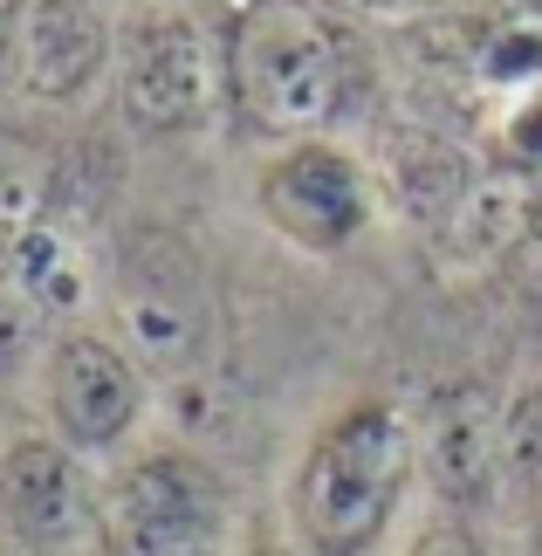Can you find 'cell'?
<instances>
[{"label": "cell", "mask_w": 542, "mask_h": 556, "mask_svg": "<svg viewBox=\"0 0 542 556\" xmlns=\"http://www.w3.org/2000/svg\"><path fill=\"white\" fill-rule=\"evenodd\" d=\"M227 103L262 138H316L357 90V49L316 0H241L220 28Z\"/></svg>", "instance_id": "6da1fadb"}, {"label": "cell", "mask_w": 542, "mask_h": 556, "mask_svg": "<svg viewBox=\"0 0 542 556\" xmlns=\"http://www.w3.org/2000/svg\"><path fill=\"white\" fill-rule=\"evenodd\" d=\"M412 467H419V433L385 399H364L343 419H330L295 475V522L310 549L364 556L399 516Z\"/></svg>", "instance_id": "7a4b0ae2"}, {"label": "cell", "mask_w": 542, "mask_h": 556, "mask_svg": "<svg viewBox=\"0 0 542 556\" xmlns=\"http://www.w3.org/2000/svg\"><path fill=\"white\" fill-rule=\"evenodd\" d=\"M227 97V55L179 0H138L117 21V111L138 138L206 131Z\"/></svg>", "instance_id": "3957f363"}, {"label": "cell", "mask_w": 542, "mask_h": 556, "mask_svg": "<svg viewBox=\"0 0 542 556\" xmlns=\"http://www.w3.org/2000/svg\"><path fill=\"white\" fill-rule=\"evenodd\" d=\"M97 536L103 556H213V543L227 536V488L179 446L138 454L103 488Z\"/></svg>", "instance_id": "277c9868"}, {"label": "cell", "mask_w": 542, "mask_h": 556, "mask_svg": "<svg viewBox=\"0 0 542 556\" xmlns=\"http://www.w3.org/2000/svg\"><path fill=\"white\" fill-rule=\"evenodd\" d=\"M254 200H262V220L275 233H289L310 254H337L371 227V179L330 138L281 144L262 165V179H254Z\"/></svg>", "instance_id": "5b68a950"}, {"label": "cell", "mask_w": 542, "mask_h": 556, "mask_svg": "<svg viewBox=\"0 0 542 556\" xmlns=\"http://www.w3.org/2000/svg\"><path fill=\"white\" fill-rule=\"evenodd\" d=\"M419 467H426L432 495L446 508H461V516L494 502V481L508 467V419L481 378H453L432 392L426 426H419Z\"/></svg>", "instance_id": "8992f818"}, {"label": "cell", "mask_w": 542, "mask_h": 556, "mask_svg": "<svg viewBox=\"0 0 542 556\" xmlns=\"http://www.w3.org/2000/svg\"><path fill=\"white\" fill-rule=\"evenodd\" d=\"M49 413L70 446H117L144 413L138 357L97 330H70L49 357Z\"/></svg>", "instance_id": "52a82bcc"}, {"label": "cell", "mask_w": 542, "mask_h": 556, "mask_svg": "<svg viewBox=\"0 0 542 556\" xmlns=\"http://www.w3.org/2000/svg\"><path fill=\"white\" fill-rule=\"evenodd\" d=\"M90 522V488L70 446L21 433L0 446V536L21 549H70Z\"/></svg>", "instance_id": "ba28073f"}, {"label": "cell", "mask_w": 542, "mask_h": 556, "mask_svg": "<svg viewBox=\"0 0 542 556\" xmlns=\"http://www.w3.org/2000/svg\"><path fill=\"white\" fill-rule=\"evenodd\" d=\"M117 35L97 0H21L14 14V76L41 103H70L103 76Z\"/></svg>", "instance_id": "9c48e42d"}, {"label": "cell", "mask_w": 542, "mask_h": 556, "mask_svg": "<svg viewBox=\"0 0 542 556\" xmlns=\"http://www.w3.org/2000/svg\"><path fill=\"white\" fill-rule=\"evenodd\" d=\"M467 76L488 90H529L542 83V8L535 0H494L481 28H467Z\"/></svg>", "instance_id": "30bf717a"}, {"label": "cell", "mask_w": 542, "mask_h": 556, "mask_svg": "<svg viewBox=\"0 0 542 556\" xmlns=\"http://www.w3.org/2000/svg\"><path fill=\"white\" fill-rule=\"evenodd\" d=\"M55 192H62V165L49 144L28 131H0V248L55 220Z\"/></svg>", "instance_id": "8fae6325"}, {"label": "cell", "mask_w": 542, "mask_h": 556, "mask_svg": "<svg viewBox=\"0 0 542 556\" xmlns=\"http://www.w3.org/2000/svg\"><path fill=\"white\" fill-rule=\"evenodd\" d=\"M392 186H399V200L405 213H419L426 227H453V213H461V200L474 192V173H467V159L453 152V144L440 138H412L405 152L392 159Z\"/></svg>", "instance_id": "7c38bea8"}, {"label": "cell", "mask_w": 542, "mask_h": 556, "mask_svg": "<svg viewBox=\"0 0 542 556\" xmlns=\"http://www.w3.org/2000/svg\"><path fill=\"white\" fill-rule=\"evenodd\" d=\"M124 330H131V344L144 357L179 365V357L200 344V303H192L186 289H165V282H151V275H131V282H124Z\"/></svg>", "instance_id": "4fadbf2b"}, {"label": "cell", "mask_w": 542, "mask_h": 556, "mask_svg": "<svg viewBox=\"0 0 542 556\" xmlns=\"http://www.w3.org/2000/svg\"><path fill=\"white\" fill-rule=\"evenodd\" d=\"M14 262H21V282L35 289L41 316L83 309V295H90V268H83V248L55 220H41L35 233H21V241H14Z\"/></svg>", "instance_id": "5bb4252c"}, {"label": "cell", "mask_w": 542, "mask_h": 556, "mask_svg": "<svg viewBox=\"0 0 542 556\" xmlns=\"http://www.w3.org/2000/svg\"><path fill=\"white\" fill-rule=\"evenodd\" d=\"M41 303H35V289L21 282V262H14V248H0V365H21L35 344H41Z\"/></svg>", "instance_id": "9a60e30c"}, {"label": "cell", "mask_w": 542, "mask_h": 556, "mask_svg": "<svg viewBox=\"0 0 542 556\" xmlns=\"http://www.w3.org/2000/svg\"><path fill=\"white\" fill-rule=\"evenodd\" d=\"M508 467L529 495H542V384L508 413Z\"/></svg>", "instance_id": "2e32d148"}, {"label": "cell", "mask_w": 542, "mask_h": 556, "mask_svg": "<svg viewBox=\"0 0 542 556\" xmlns=\"http://www.w3.org/2000/svg\"><path fill=\"white\" fill-rule=\"evenodd\" d=\"M502 152L515 165H542V83L515 90V103L502 111Z\"/></svg>", "instance_id": "e0dca14e"}, {"label": "cell", "mask_w": 542, "mask_h": 556, "mask_svg": "<svg viewBox=\"0 0 542 556\" xmlns=\"http://www.w3.org/2000/svg\"><path fill=\"white\" fill-rule=\"evenodd\" d=\"M508 282H515V295L542 316V200L529 206V227H522V241L508 248Z\"/></svg>", "instance_id": "ac0fdd59"}, {"label": "cell", "mask_w": 542, "mask_h": 556, "mask_svg": "<svg viewBox=\"0 0 542 556\" xmlns=\"http://www.w3.org/2000/svg\"><path fill=\"white\" fill-rule=\"evenodd\" d=\"M405 556H494L481 536H474L467 522H426L419 536H412V549Z\"/></svg>", "instance_id": "d6986e66"}, {"label": "cell", "mask_w": 542, "mask_h": 556, "mask_svg": "<svg viewBox=\"0 0 542 556\" xmlns=\"http://www.w3.org/2000/svg\"><path fill=\"white\" fill-rule=\"evenodd\" d=\"M419 8H432V14H488L494 0H419Z\"/></svg>", "instance_id": "ffe728a7"}, {"label": "cell", "mask_w": 542, "mask_h": 556, "mask_svg": "<svg viewBox=\"0 0 542 556\" xmlns=\"http://www.w3.org/2000/svg\"><path fill=\"white\" fill-rule=\"evenodd\" d=\"M14 14H21V0H0V35L14 28Z\"/></svg>", "instance_id": "44dd1931"}, {"label": "cell", "mask_w": 542, "mask_h": 556, "mask_svg": "<svg viewBox=\"0 0 542 556\" xmlns=\"http://www.w3.org/2000/svg\"><path fill=\"white\" fill-rule=\"evenodd\" d=\"M351 8H399V0H351Z\"/></svg>", "instance_id": "7402d4cb"}, {"label": "cell", "mask_w": 542, "mask_h": 556, "mask_svg": "<svg viewBox=\"0 0 542 556\" xmlns=\"http://www.w3.org/2000/svg\"><path fill=\"white\" fill-rule=\"evenodd\" d=\"M248 556H275V549H248Z\"/></svg>", "instance_id": "603a6c76"}, {"label": "cell", "mask_w": 542, "mask_h": 556, "mask_svg": "<svg viewBox=\"0 0 542 556\" xmlns=\"http://www.w3.org/2000/svg\"><path fill=\"white\" fill-rule=\"evenodd\" d=\"M535 556H542V536H535Z\"/></svg>", "instance_id": "cb8c5ba5"}, {"label": "cell", "mask_w": 542, "mask_h": 556, "mask_svg": "<svg viewBox=\"0 0 542 556\" xmlns=\"http://www.w3.org/2000/svg\"><path fill=\"white\" fill-rule=\"evenodd\" d=\"M535 8H542V0H535Z\"/></svg>", "instance_id": "d4e9b609"}]
</instances>
